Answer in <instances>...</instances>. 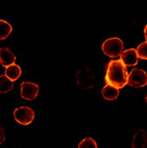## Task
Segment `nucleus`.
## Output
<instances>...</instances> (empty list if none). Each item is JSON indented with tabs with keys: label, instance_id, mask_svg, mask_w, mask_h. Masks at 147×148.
<instances>
[{
	"label": "nucleus",
	"instance_id": "1",
	"mask_svg": "<svg viewBox=\"0 0 147 148\" xmlns=\"http://www.w3.org/2000/svg\"><path fill=\"white\" fill-rule=\"evenodd\" d=\"M105 81L107 85L114 86L117 89L124 88L128 84V73L120 60H112L107 64Z\"/></svg>",
	"mask_w": 147,
	"mask_h": 148
},
{
	"label": "nucleus",
	"instance_id": "2",
	"mask_svg": "<svg viewBox=\"0 0 147 148\" xmlns=\"http://www.w3.org/2000/svg\"><path fill=\"white\" fill-rule=\"evenodd\" d=\"M102 52L111 58L119 57L124 52V42L119 38H110L103 42Z\"/></svg>",
	"mask_w": 147,
	"mask_h": 148
},
{
	"label": "nucleus",
	"instance_id": "3",
	"mask_svg": "<svg viewBox=\"0 0 147 148\" xmlns=\"http://www.w3.org/2000/svg\"><path fill=\"white\" fill-rule=\"evenodd\" d=\"M14 120L22 126H28L34 120V111L29 106H21L14 110Z\"/></svg>",
	"mask_w": 147,
	"mask_h": 148
},
{
	"label": "nucleus",
	"instance_id": "4",
	"mask_svg": "<svg viewBox=\"0 0 147 148\" xmlns=\"http://www.w3.org/2000/svg\"><path fill=\"white\" fill-rule=\"evenodd\" d=\"M76 83L84 89H91L95 85V74L90 68H83L77 71Z\"/></svg>",
	"mask_w": 147,
	"mask_h": 148
},
{
	"label": "nucleus",
	"instance_id": "5",
	"mask_svg": "<svg viewBox=\"0 0 147 148\" xmlns=\"http://www.w3.org/2000/svg\"><path fill=\"white\" fill-rule=\"evenodd\" d=\"M128 84L134 88H142L147 85V73L142 69H133L128 75Z\"/></svg>",
	"mask_w": 147,
	"mask_h": 148
},
{
	"label": "nucleus",
	"instance_id": "6",
	"mask_svg": "<svg viewBox=\"0 0 147 148\" xmlns=\"http://www.w3.org/2000/svg\"><path fill=\"white\" fill-rule=\"evenodd\" d=\"M39 86L32 82H23L21 84V97L27 101H32L38 97Z\"/></svg>",
	"mask_w": 147,
	"mask_h": 148
},
{
	"label": "nucleus",
	"instance_id": "7",
	"mask_svg": "<svg viewBox=\"0 0 147 148\" xmlns=\"http://www.w3.org/2000/svg\"><path fill=\"white\" fill-rule=\"evenodd\" d=\"M120 61L125 67H133L137 64L139 57L135 48H129L127 51H124L120 55Z\"/></svg>",
	"mask_w": 147,
	"mask_h": 148
},
{
	"label": "nucleus",
	"instance_id": "8",
	"mask_svg": "<svg viewBox=\"0 0 147 148\" xmlns=\"http://www.w3.org/2000/svg\"><path fill=\"white\" fill-rule=\"evenodd\" d=\"M16 61V56L10 48L1 47L0 48V64L4 68H8L15 64Z\"/></svg>",
	"mask_w": 147,
	"mask_h": 148
},
{
	"label": "nucleus",
	"instance_id": "9",
	"mask_svg": "<svg viewBox=\"0 0 147 148\" xmlns=\"http://www.w3.org/2000/svg\"><path fill=\"white\" fill-rule=\"evenodd\" d=\"M147 145V131L144 129L137 130L132 138V148H145Z\"/></svg>",
	"mask_w": 147,
	"mask_h": 148
},
{
	"label": "nucleus",
	"instance_id": "10",
	"mask_svg": "<svg viewBox=\"0 0 147 148\" xmlns=\"http://www.w3.org/2000/svg\"><path fill=\"white\" fill-rule=\"evenodd\" d=\"M101 95H102L103 99H105L107 101L116 100L118 98V96H119V89H117L114 86L106 85L103 87Z\"/></svg>",
	"mask_w": 147,
	"mask_h": 148
},
{
	"label": "nucleus",
	"instance_id": "11",
	"mask_svg": "<svg viewBox=\"0 0 147 148\" xmlns=\"http://www.w3.org/2000/svg\"><path fill=\"white\" fill-rule=\"evenodd\" d=\"M11 82L17 81L22 75V69L19 64H12L10 67L5 68V74H4Z\"/></svg>",
	"mask_w": 147,
	"mask_h": 148
},
{
	"label": "nucleus",
	"instance_id": "12",
	"mask_svg": "<svg viewBox=\"0 0 147 148\" xmlns=\"http://www.w3.org/2000/svg\"><path fill=\"white\" fill-rule=\"evenodd\" d=\"M12 32V26L7 21L0 19V40H5Z\"/></svg>",
	"mask_w": 147,
	"mask_h": 148
},
{
	"label": "nucleus",
	"instance_id": "13",
	"mask_svg": "<svg viewBox=\"0 0 147 148\" xmlns=\"http://www.w3.org/2000/svg\"><path fill=\"white\" fill-rule=\"evenodd\" d=\"M13 89V82L5 75H0V93H7Z\"/></svg>",
	"mask_w": 147,
	"mask_h": 148
},
{
	"label": "nucleus",
	"instance_id": "14",
	"mask_svg": "<svg viewBox=\"0 0 147 148\" xmlns=\"http://www.w3.org/2000/svg\"><path fill=\"white\" fill-rule=\"evenodd\" d=\"M78 148H98L97 142L91 137H86L78 144Z\"/></svg>",
	"mask_w": 147,
	"mask_h": 148
},
{
	"label": "nucleus",
	"instance_id": "15",
	"mask_svg": "<svg viewBox=\"0 0 147 148\" xmlns=\"http://www.w3.org/2000/svg\"><path fill=\"white\" fill-rule=\"evenodd\" d=\"M136 54H137L139 58L147 60V42H143V43H141L137 46V48H136Z\"/></svg>",
	"mask_w": 147,
	"mask_h": 148
},
{
	"label": "nucleus",
	"instance_id": "16",
	"mask_svg": "<svg viewBox=\"0 0 147 148\" xmlns=\"http://www.w3.org/2000/svg\"><path fill=\"white\" fill-rule=\"evenodd\" d=\"M5 140V133H4V129L2 125L0 123V144H2Z\"/></svg>",
	"mask_w": 147,
	"mask_h": 148
},
{
	"label": "nucleus",
	"instance_id": "17",
	"mask_svg": "<svg viewBox=\"0 0 147 148\" xmlns=\"http://www.w3.org/2000/svg\"><path fill=\"white\" fill-rule=\"evenodd\" d=\"M144 36L146 38V42H147V25H146V27H145V29H144Z\"/></svg>",
	"mask_w": 147,
	"mask_h": 148
},
{
	"label": "nucleus",
	"instance_id": "18",
	"mask_svg": "<svg viewBox=\"0 0 147 148\" xmlns=\"http://www.w3.org/2000/svg\"><path fill=\"white\" fill-rule=\"evenodd\" d=\"M145 102H146V105H147V95H146V97H145Z\"/></svg>",
	"mask_w": 147,
	"mask_h": 148
}]
</instances>
